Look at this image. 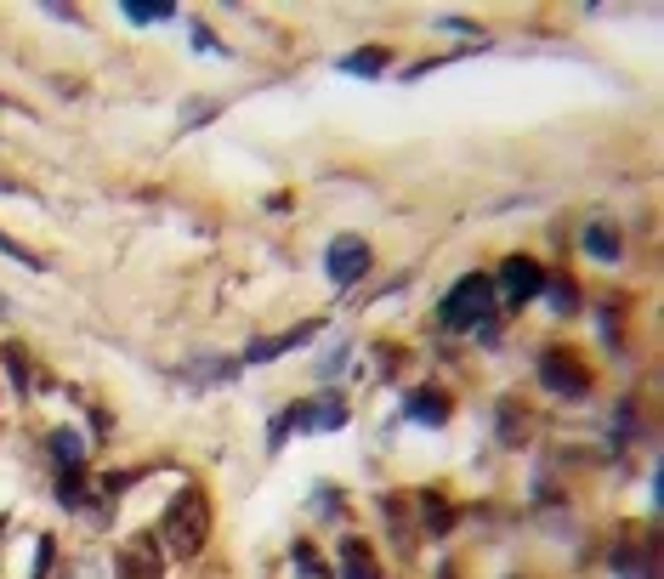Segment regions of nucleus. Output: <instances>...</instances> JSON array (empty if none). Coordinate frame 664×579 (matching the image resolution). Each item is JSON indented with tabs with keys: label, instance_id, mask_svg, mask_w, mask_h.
Returning a JSON list of instances; mask_svg holds the SVG:
<instances>
[{
	"label": "nucleus",
	"instance_id": "4468645a",
	"mask_svg": "<svg viewBox=\"0 0 664 579\" xmlns=\"http://www.w3.org/2000/svg\"><path fill=\"white\" fill-rule=\"evenodd\" d=\"M57 500L69 511H80V500H86V472L80 466H63V477H57Z\"/></svg>",
	"mask_w": 664,
	"mask_h": 579
},
{
	"label": "nucleus",
	"instance_id": "aec40b11",
	"mask_svg": "<svg viewBox=\"0 0 664 579\" xmlns=\"http://www.w3.org/2000/svg\"><path fill=\"white\" fill-rule=\"evenodd\" d=\"M296 568H301V574H313V579L330 574V568H324V557H318L313 545H296Z\"/></svg>",
	"mask_w": 664,
	"mask_h": 579
},
{
	"label": "nucleus",
	"instance_id": "39448f33",
	"mask_svg": "<svg viewBox=\"0 0 664 579\" xmlns=\"http://www.w3.org/2000/svg\"><path fill=\"white\" fill-rule=\"evenodd\" d=\"M324 267H330L335 284H358L369 273V245L364 239H335L330 256H324Z\"/></svg>",
	"mask_w": 664,
	"mask_h": 579
},
{
	"label": "nucleus",
	"instance_id": "f257e3e1",
	"mask_svg": "<svg viewBox=\"0 0 664 579\" xmlns=\"http://www.w3.org/2000/svg\"><path fill=\"white\" fill-rule=\"evenodd\" d=\"M159 540H165V551L171 557H199L205 551V540H210V500H205V489H182L165 506V517H159Z\"/></svg>",
	"mask_w": 664,
	"mask_h": 579
},
{
	"label": "nucleus",
	"instance_id": "f3484780",
	"mask_svg": "<svg viewBox=\"0 0 664 579\" xmlns=\"http://www.w3.org/2000/svg\"><path fill=\"white\" fill-rule=\"evenodd\" d=\"M0 364L12 369V386H18V392H29V369H23V347H18V341H6V347H0Z\"/></svg>",
	"mask_w": 664,
	"mask_h": 579
},
{
	"label": "nucleus",
	"instance_id": "0eeeda50",
	"mask_svg": "<svg viewBox=\"0 0 664 579\" xmlns=\"http://www.w3.org/2000/svg\"><path fill=\"white\" fill-rule=\"evenodd\" d=\"M403 409H409V415H415L420 426H443V421H449V398H443L437 386H415Z\"/></svg>",
	"mask_w": 664,
	"mask_h": 579
},
{
	"label": "nucleus",
	"instance_id": "412c9836",
	"mask_svg": "<svg viewBox=\"0 0 664 579\" xmlns=\"http://www.w3.org/2000/svg\"><path fill=\"white\" fill-rule=\"evenodd\" d=\"M46 568H52V540H40V551H35V568H29V579H46Z\"/></svg>",
	"mask_w": 664,
	"mask_h": 579
},
{
	"label": "nucleus",
	"instance_id": "7ed1b4c3",
	"mask_svg": "<svg viewBox=\"0 0 664 579\" xmlns=\"http://www.w3.org/2000/svg\"><path fill=\"white\" fill-rule=\"evenodd\" d=\"M540 381H545V392H557V398H585V392H591V369L579 364L568 347H545L540 352Z\"/></svg>",
	"mask_w": 664,
	"mask_h": 579
},
{
	"label": "nucleus",
	"instance_id": "9b49d317",
	"mask_svg": "<svg viewBox=\"0 0 664 579\" xmlns=\"http://www.w3.org/2000/svg\"><path fill=\"white\" fill-rule=\"evenodd\" d=\"M154 574H159V557L148 551V540H137L120 562V579H154Z\"/></svg>",
	"mask_w": 664,
	"mask_h": 579
},
{
	"label": "nucleus",
	"instance_id": "2eb2a0df",
	"mask_svg": "<svg viewBox=\"0 0 664 579\" xmlns=\"http://www.w3.org/2000/svg\"><path fill=\"white\" fill-rule=\"evenodd\" d=\"M52 455H57V466H80V460H86L80 432H52Z\"/></svg>",
	"mask_w": 664,
	"mask_h": 579
},
{
	"label": "nucleus",
	"instance_id": "f8f14e48",
	"mask_svg": "<svg viewBox=\"0 0 664 579\" xmlns=\"http://www.w3.org/2000/svg\"><path fill=\"white\" fill-rule=\"evenodd\" d=\"M613 568L630 579H653V551H636V545H619L613 551Z\"/></svg>",
	"mask_w": 664,
	"mask_h": 579
},
{
	"label": "nucleus",
	"instance_id": "ddd939ff",
	"mask_svg": "<svg viewBox=\"0 0 664 579\" xmlns=\"http://www.w3.org/2000/svg\"><path fill=\"white\" fill-rule=\"evenodd\" d=\"M585 250H591L596 262H619V233L608 222H596V228H585Z\"/></svg>",
	"mask_w": 664,
	"mask_h": 579
},
{
	"label": "nucleus",
	"instance_id": "20e7f679",
	"mask_svg": "<svg viewBox=\"0 0 664 579\" xmlns=\"http://www.w3.org/2000/svg\"><path fill=\"white\" fill-rule=\"evenodd\" d=\"M500 290H506L511 307H523V301H534L545 290V273L534 267V256H506L500 262Z\"/></svg>",
	"mask_w": 664,
	"mask_h": 579
},
{
	"label": "nucleus",
	"instance_id": "6ab92c4d",
	"mask_svg": "<svg viewBox=\"0 0 664 579\" xmlns=\"http://www.w3.org/2000/svg\"><path fill=\"white\" fill-rule=\"evenodd\" d=\"M381 63H386V57H381V52H375V46H369V52H358V57H347V63H341V69H347V74H381Z\"/></svg>",
	"mask_w": 664,
	"mask_h": 579
},
{
	"label": "nucleus",
	"instance_id": "f03ea898",
	"mask_svg": "<svg viewBox=\"0 0 664 579\" xmlns=\"http://www.w3.org/2000/svg\"><path fill=\"white\" fill-rule=\"evenodd\" d=\"M494 313V279L489 273H466V279L443 296L437 318H443V330H477V324H489Z\"/></svg>",
	"mask_w": 664,
	"mask_h": 579
},
{
	"label": "nucleus",
	"instance_id": "1a4fd4ad",
	"mask_svg": "<svg viewBox=\"0 0 664 579\" xmlns=\"http://www.w3.org/2000/svg\"><path fill=\"white\" fill-rule=\"evenodd\" d=\"M301 341H313V324H296L290 335H273V341H256V347H250L245 358H250V364H267V358H279V352L301 347Z\"/></svg>",
	"mask_w": 664,
	"mask_h": 579
},
{
	"label": "nucleus",
	"instance_id": "4be33fe9",
	"mask_svg": "<svg viewBox=\"0 0 664 579\" xmlns=\"http://www.w3.org/2000/svg\"><path fill=\"white\" fill-rule=\"evenodd\" d=\"M0 534H6V517H0Z\"/></svg>",
	"mask_w": 664,
	"mask_h": 579
},
{
	"label": "nucleus",
	"instance_id": "dca6fc26",
	"mask_svg": "<svg viewBox=\"0 0 664 579\" xmlns=\"http://www.w3.org/2000/svg\"><path fill=\"white\" fill-rule=\"evenodd\" d=\"M125 18L159 23V18H171V0H125Z\"/></svg>",
	"mask_w": 664,
	"mask_h": 579
},
{
	"label": "nucleus",
	"instance_id": "6e6552de",
	"mask_svg": "<svg viewBox=\"0 0 664 579\" xmlns=\"http://www.w3.org/2000/svg\"><path fill=\"white\" fill-rule=\"evenodd\" d=\"M528 438H534L528 409L517 404V398H506V404H500V443H528Z\"/></svg>",
	"mask_w": 664,
	"mask_h": 579
},
{
	"label": "nucleus",
	"instance_id": "a211bd4d",
	"mask_svg": "<svg viewBox=\"0 0 664 579\" xmlns=\"http://www.w3.org/2000/svg\"><path fill=\"white\" fill-rule=\"evenodd\" d=\"M347 421V404L341 398H324V404H313V426H324V432H335V426Z\"/></svg>",
	"mask_w": 664,
	"mask_h": 579
},
{
	"label": "nucleus",
	"instance_id": "9d476101",
	"mask_svg": "<svg viewBox=\"0 0 664 579\" xmlns=\"http://www.w3.org/2000/svg\"><path fill=\"white\" fill-rule=\"evenodd\" d=\"M341 574H347V579H381V568H375V557H369L364 540L341 545Z\"/></svg>",
	"mask_w": 664,
	"mask_h": 579
},
{
	"label": "nucleus",
	"instance_id": "423d86ee",
	"mask_svg": "<svg viewBox=\"0 0 664 579\" xmlns=\"http://www.w3.org/2000/svg\"><path fill=\"white\" fill-rule=\"evenodd\" d=\"M415 511H420V534H449V528H455V506L432 489L415 494Z\"/></svg>",
	"mask_w": 664,
	"mask_h": 579
}]
</instances>
